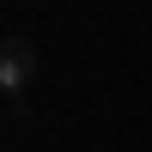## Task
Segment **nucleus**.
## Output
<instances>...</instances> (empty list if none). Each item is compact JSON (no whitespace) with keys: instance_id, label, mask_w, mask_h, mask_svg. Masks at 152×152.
Returning <instances> with one entry per match:
<instances>
[{"instance_id":"nucleus-1","label":"nucleus","mask_w":152,"mask_h":152,"mask_svg":"<svg viewBox=\"0 0 152 152\" xmlns=\"http://www.w3.org/2000/svg\"><path fill=\"white\" fill-rule=\"evenodd\" d=\"M31 79H37V49L24 43V37H6V49H0V91L18 97Z\"/></svg>"}]
</instances>
